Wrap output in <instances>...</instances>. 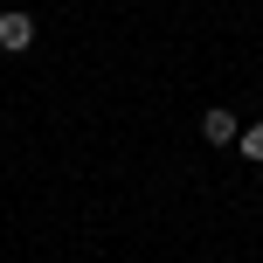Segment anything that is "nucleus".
Instances as JSON below:
<instances>
[{
    "label": "nucleus",
    "mask_w": 263,
    "mask_h": 263,
    "mask_svg": "<svg viewBox=\"0 0 263 263\" xmlns=\"http://www.w3.org/2000/svg\"><path fill=\"white\" fill-rule=\"evenodd\" d=\"M21 49H35V21L28 14H0V55H21Z\"/></svg>",
    "instance_id": "nucleus-1"
},
{
    "label": "nucleus",
    "mask_w": 263,
    "mask_h": 263,
    "mask_svg": "<svg viewBox=\"0 0 263 263\" xmlns=\"http://www.w3.org/2000/svg\"><path fill=\"white\" fill-rule=\"evenodd\" d=\"M201 132H208V145H236V139H242L236 111H208V118H201Z\"/></svg>",
    "instance_id": "nucleus-2"
},
{
    "label": "nucleus",
    "mask_w": 263,
    "mask_h": 263,
    "mask_svg": "<svg viewBox=\"0 0 263 263\" xmlns=\"http://www.w3.org/2000/svg\"><path fill=\"white\" fill-rule=\"evenodd\" d=\"M236 145H242V159H263V125H250V132L236 139Z\"/></svg>",
    "instance_id": "nucleus-3"
}]
</instances>
